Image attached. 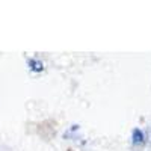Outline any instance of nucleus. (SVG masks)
<instances>
[{"mask_svg":"<svg viewBox=\"0 0 151 151\" xmlns=\"http://www.w3.org/2000/svg\"><path fill=\"white\" fill-rule=\"evenodd\" d=\"M68 151H73V150H68Z\"/></svg>","mask_w":151,"mask_h":151,"instance_id":"f03ea898","label":"nucleus"},{"mask_svg":"<svg viewBox=\"0 0 151 151\" xmlns=\"http://www.w3.org/2000/svg\"><path fill=\"white\" fill-rule=\"evenodd\" d=\"M133 134H134V144L142 142V137H144V136H142V133H141L139 130H134V133H133Z\"/></svg>","mask_w":151,"mask_h":151,"instance_id":"f257e3e1","label":"nucleus"}]
</instances>
